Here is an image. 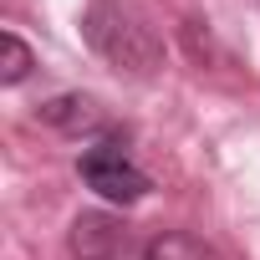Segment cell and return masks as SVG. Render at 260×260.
<instances>
[{
    "label": "cell",
    "mask_w": 260,
    "mask_h": 260,
    "mask_svg": "<svg viewBox=\"0 0 260 260\" xmlns=\"http://www.w3.org/2000/svg\"><path fill=\"white\" fill-rule=\"evenodd\" d=\"M82 36H87V46H92L102 61H112L117 72L148 77V72L164 67V41H158L133 11H127V6H117V0H97V6L87 11V21H82Z\"/></svg>",
    "instance_id": "6da1fadb"
},
{
    "label": "cell",
    "mask_w": 260,
    "mask_h": 260,
    "mask_svg": "<svg viewBox=\"0 0 260 260\" xmlns=\"http://www.w3.org/2000/svg\"><path fill=\"white\" fill-rule=\"evenodd\" d=\"M77 174H82L87 189H97L107 204H138V199L148 194V174L127 158V148H122L117 138H102V143L82 148Z\"/></svg>",
    "instance_id": "7a4b0ae2"
},
{
    "label": "cell",
    "mask_w": 260,
    "mask_h": 260,
    "mask_svg": "<svg viewBox=\"0 0 260 260\" xmlns=\"http://www.w3.org/2000/svg\"><path fill=\"white\" fill-rule=\"evenodd\" d=\"M72 255L77 260H133V255H143V245L112 214H77V224H72Z\"/></svg>",
    "instance_id": "3957f363"
},
{
    "label": "cell",
    "mask_w": 260,
    "mask_h": 260,
    "mask_svg": "<svg viewBox=\"0 0 260 260\" xmlns=\"http://www.w3.org/2000/svg\"><path fill=\"white\" fill-rule=\"evenodd\" d=\"M41 117H46L51 127H61V133H92V127H102L97 102H92V97H77V92L51 97V102L41 107Z\"/></svg>",
    "instance_id": "277c9868"
},
{
    "label": "cell",
    "mask_w": 260,
    "mask_h": 260,
    "mask_svg": "<svg viewBox=\"0 0 260 260\" xmlns=\"http://www.w3.org/2000/svg\"><path fill=\"white\" fill-rule=\"evenodd\" d=\"M138 260H214V250L204 240L184 235V230H164V235L143 240V255Z\"/></svg>",
    "instance_id": "5b68a950"
},
{
    "label": "cell",
    "mask_w": 260,
    "mask_h": 260,
    "mask_svg": "<svg viewBox=\"0 0 260 260\" xmlns=\"http://www.w3.org/2000/svg\"><path fill=\"white\" fill-rule=\"evenodd\" d=\"M0 51H6V67H0V82L6 87H16V82H26V72H31V46L16 36V31H6L0 36Z\"/></svg>",
    "instance_id": "8992f818"
}]
</instances>
